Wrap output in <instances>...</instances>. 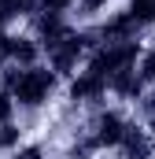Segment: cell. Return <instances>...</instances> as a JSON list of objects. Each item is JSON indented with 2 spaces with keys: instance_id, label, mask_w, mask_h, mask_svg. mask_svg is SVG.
Instances as JSON below:
<instances>
[{
  "instance_id": "cell-1",
  "label": "cell",
  "mask_w": 155,
  "mask_h": 159,
  "mask_svg": "<svg viewBox=\"0 0 155 159\" xmlns=\"http://www.w3.org/2000/svg\"><path fill=\"white\" fill-rule=\"evenodd\" d=\"M55 85H59V74L52 70V67H4L0 70V89H7L11 96H15V104L19 107H44L48 104V96L55 93Z\"/></svg>"
},
{
  "instance_id": "cell-2",
  "label": "cell",
  "mask_w": 155,
  "mask_h": 159,
  "mask_svg": "<svg viewBox=\"0 0 155 159\" xmlns=\"http://www.w3.org/2000/svg\"><path fill=\"white\" fill-rule=\"evenodd\" d=\"M140 56H144V44L140 41H122V44H100L96 52H89V59H85V70H92V74H100V78H115L118 70H126V67H137L140 63Z\"/></svg>"
},
{
  "instance_id": "cell-3",
  "label": "cell",
  "mask_w": 155,
  "mask_h": 159,
  "mask_svg": "<svg viewBox=\"0 0 155 159\" xmlns=\"http://www.w3.org/2000/svg\"><path fill=\"white\" fill-rule=\"evenodd\" d=\"M85 59H89V37H85V30H74L59 48L48 52V67H52L59 78H74L78 67H81Z\"/></svg>"
},
{
  "instance_id": "cell-4",
  "label": "cell",
  "mask_w": 155,
  "mask_h": 159,
  "mask_svg": "<svg viewBox=\"0 0 155 159\" xmlns=\"http://www.w3.org/2000/svg\"><path fill=\"white\" fill-rule=\"evenodd\" d=\"M85 129H89V137H92V144H96L100 152H104V148H115V152H118V144H122V137H126V129H129V119L118 115V111L100 107Z\"/></svg>"
},
{
  "instance_id": "cell-5",
  "label": "cell",
  "mask_w": 155,
  "mask_h": 159,
  "mask_svg": "<svg viewBox=\"0 0 155 159\" xmlns=\"http://www.w3.org/2000/svg\"><path fill=\"white\" fill-rule=\"evenodd\" d=\"M107 93H111V81L100 78V74H92V70H78L70 85H67V96L74 100V104H92V107H100L104 100H107Z\"/></svg>"
},
{
  "instance_id": "cell-6",
  "label": "cell",
  "mask_w": 155,
  "mask_h": 159,
  "mask_svg": "<svg viewBox=\"0 0 155 159\" xmlns=\"http://www.w3.org/2000/svg\"><path fill=\"white\" fill-rule=\"evenodd\" d=\"M140 26L133 22L129 11H111L100 26H92V37H96V48L100 44H122V41H137Z\"/></svg>"
},
{
  "instance_id": "cell-7",
  "label": "cell",
  "mask_w": 155,
  "mask_h": 159,
  "mask_svg": "<svg viewBox=\"0 0 155 159\" xmlns=\"http://www.w3.org/2000/svg\"><path fill=\"white\" fill-rule=\"evenodd\" d=\"M118 156L122 159H155V133L144 122H129V129L118 144Z\"/></svg>"
},
{
  "instance_id": "cell-8",
  "label": "cell",
  "mask_w": 155,
  "mask_h": 159,
  "mask_svg": "<svg viewBox=\"0 0 155 159\" xmlns=\"http://www.w3.org/2000/svg\"><path fill=\"white\" fill-rule=\"evenodd\" d=\"M148 85H144V78L137 74V67H126V70H118L115 78H111V93H115L118 100H133V104H140L148 93H144Z\"/></svg>"
},
{
  "instance_id": "cell-9",
  "label": "cell",
  "mask_w": 155,
  "mask_h": 159,
  "mask_svg": "<svg viewBox=\"0 0 155 159\" xmlns=\"http://www.w3.org/2000/svg\"><path fill=\"white\" fill-rule=\"evenodd\" d=\"M44 48H41L37 37H15V48H11V63L15 67H37Z\"/></svg>"
},
{
  "instance_id": "cell-10",
  "label": "cell",
  "mask_w": 155,
  "mask_h": 159,
  "mask_svg": "<svg viewBox=\"0 0 155 159\" xmlns=\"http://www.w3.org/2000/svg\"><path fill=\"white\" fill-rule=\"evenodd\" d=\"M126 11L133 15V22H137L140 30L155 26V0H129V7H126Z\"/></svg>"
},
{
  "instance_id": "cell-11",
  "label": "cell",
  "mask_w": 155,
  "mask_h": 159,
  "mask_svg": "<svg viewBox=\"0 0 155 159\" xmlns=\"http://www.w3.org/2000/svg\"><path fill=\"white\" fill-rule=\"evenodd\" d=\"M19 148H22V129L15 122L0 126V152H19Z\"/></svg>"
},
{
  "instance_id": "cell-12",
  "label": "cell",
  "mask_w": 155,
  "mask_h": 159,
  "mask_svg": "<svg viewBox=\"0 0 155 159\" xmlns=\"http://www.w3.org/2000/svg\"><path fill=\"white\" fill-rule=\"evenodd\" d=\"M107 4H111V0H78L74 15H78V19H96V15L107 11Z\"/></svg>"
},
{
  "instance_id": "cell-13",
  "label": "cell",
  "mask_w": 155,
  "mask_h": 159,
  "mask_svg": "<svg viewBox=\"0 0 155 159\" xmlns=\"http://www.w3.org/2000/svg\"><path fill=\"white\" fill-rule=\"evenodd\" d=\"M15 111H19V104H15V96H11L7 89H0V126H7V122H15Z\"/></svg>"
},
{
  "instance_id": "cell-14",
  "label": "cell",
  "mask_w": 155,
  "mask_h": 159,
  "mask_svg": "<svg viewBox=\"0 0 155 159\" xmlns=\"http://www.w3.org/2000/svg\"><path fill=\"white\" fill-rule=\"evenodd\" d=\"M11 48H15V34L0 30V70H4V67H11Z\"/></svg>"
},
{
  "instance_id": "cell-15",
  "label": "cell",
  "mask_w": 155,
  "mask_h": 159,
  "mask_svg": "<svg viewBox=\"0 0 155 159\" xmlns=\"http://www.w3.org/2000/svg\"><path fill=\"white\" fill-rule=\"evenodd\" d=\"M11 159H44V148L41 144H22L19 152H11Z\"/></svg>"
}]
</instances>
